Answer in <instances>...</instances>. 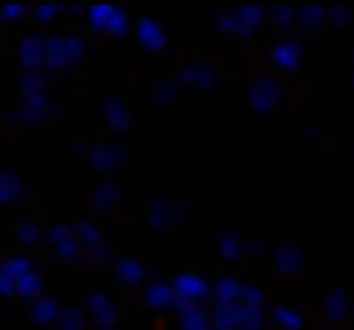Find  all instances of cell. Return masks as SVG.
Wrapping results in <instances>:
<instances>
[{
    "instance_id": "3",
    "label": "cell",
    "mask_w": 354,
    "mask_h": 330,
    "mask_svg": "<svg viewBox=\"0 0 354 330\" xmlns=\"http://www.w3.org/2000/svg\"><path fill=\"white\" fill-rule=\"evenodd\" d=\"M136 39H141V44H151V49H160V44H165L160 25H151V20H146V25H136Z\"/></svg>"
},
{
    "instance_id": "1",
    "label": "cell",
    "mask_w": 354,
    "mask_h": 330,
    "mask_svg": "<svg viewBox=\"0 0 354 330\" xmlns=\"http://www.w3.org/2000/svg\"><path fill=\"white\" fill-rule=\"evenodd\" d=\"M0 291H20V296H35L39 291V277L30 262H6L0 267Z\"/></svg>"
},
{
    "instance_id": "2",
    "label": "cell",
    "mask_w": 354,
    "mask_h": 330,
    "mask_svg": "<svg viewBox=\"0 0 354 330\" xmlns=\"http://www.w3.org/2000/svg\"><path fill=\"white\" fill-rule=\"evenodd\" d=\"M88 20H93L97 30H127V15H122V10H112V6H93V10H88Z\"/></svg>"
},
{
    "instance_id": "4",
    "label": "cell",
    "mask_w": 354,
    "mask_h": 330,
    "mask_svg": "<svg viewBox=\"0 0 354 330\" xmlns=\"http://www.w3.org/2000/svg\"><path fill=\"white\" fill-rule=\"evenodd\" d=\"M73 59H78V44H68V39H59L49 49V64H73Z\"/></svg>"
}]
</instances>
